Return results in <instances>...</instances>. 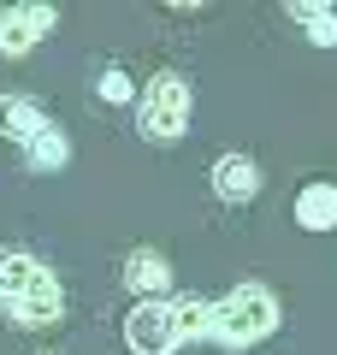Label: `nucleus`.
I'll return each instance as SVG.
<instances>
[{
  "mask_svg": "<svg viewBox=\"0 0 337 355\" xmlns=\"http://www.w3.org/2000/svg\"><path fill=\"white\" fill-rule=\"evenodd\" d=\"M278 331V296L266 291V284H237L231 296H219L213 302V343H225V349H249V343L273 338Z\"/></svg>",
  "mask_w": 337,
  "mask_h": 355,
  "instance_id": "f257e3e1",
  "label": "nucleus"
},
{
  "mask_svg": "<svg viewBox=\"0 0 337 355\" xmlns=\"http://www.w3.org/2000/svg\"><path fill=\"white\" fill-rule=\"evenodd\" d=\"M137 130L148 142H178L189 130V83L178 71L148 77V89H142V101H137Z\"/></svg>",
  "mask_w": 337,
  "mask_h": 355,
  "instance_id": "f03ea898",
  "label": "nucleus"
},
{
  "mask_svg": "<svg viewBox=\"0 0 337 355\" xmlns=\"http://www.w3.org/2000/svg\"><path fill=\"white\" fill-rule=\"evenodd\" d=\"M53 24H60L53 6H0V60H6V53H12V60L30 53Z\"/></svg>",
  "mask_w": 337,
  "mask_h": 355,
  "instance_id": "7ed1b4c3",
  "label": "nucleus"
},
{
  "mask_svg": "<svg viewBox=\"0 0 337 355\" xmlns=\"http://www.w3.org/2000/svg\"><path fill=\"white\" fill-rule=\"evenodd\" d=\"M125 343L137 355H172L178 349V331H172V308L166 302H137L125 320Z\"/></svg>",
  "mask_w": 337,
  "mask_h": 355,
  "instance_id": "20e7f679",
  "label": "nucleus"
},
{
  "mask_svg": "<svg viewBox=\"0 0 337 355\" xmlns=\"http://www.w3.org/2000/svg\"><path fill=\"white\" fill-rule=\"evenodd\" d=\"M6 308H12V320H18V326H30V331H36V326H53V320L65 314V291H60V279H42L36 291L12 296Z\"/></svg>",
  "mask_w": 337,
  "mask_h": 355,
  "instance_id": "39448f33",
  "label": "nucleus"
},
{
  "mask_svg": "<svg viewBox=\"0 0 337 355\" xmlns=\"http://www.w3.org/2000/svg\"><path fill=\"white\" fill-rule=\"evenodd\" d=\"M213 190L225 202H254L261 196V166L249 154H225V160H213Z\"/></svg>",
  "mask_w": 337,
  "mask_h": 355,
  "instance_id": "423d86ee",
  "label": "nucleus"
},
{
  "mask_svg": "<svg viewBox=\"0 0 337 355\" xmlns=\"http://www.w3.org/2000/svg\"><path fill=\"white\" fill-rule=\"evenodd\" d=\"M125 284L142 296V302H160L166 291H172V266H166V254H154V249H137L125 261Z\"/></svg>",
  "mask_w": 337,
  "mask_h": 355,
  "instance_id": "0eeeda50",
  "label": "nucleus"
},
{
  "mask_svg": "<svg viewBox=\"0 0 337 355\" xmlns=\"http://www.w3.org/2000/svg\"><path fill=\"white\" fill-rule=\"evenodd\" d=\"M42 279H53V272L36 261V254H24V249H6V254H0V302H12V296L36 291Z\"/></svg>",
  "mask_w": 337,
  "mask_h": 355,
  "instance_id": "6e6552de",
  "label": "nucleus"
},
{
  "mask_svg": "<svg viewBox=\"0 0 337 355\" xmlns=\"http://www.w3.org/2000/svg\"><path fill=\"white\" fill-rule=\"evenodd\" d=\"M296 225L302 231H337V184H308L296 196Z\"/></svg>",
  "mask_w": 337,
  "mask_h": 355,
  "instance_id": "1a4fd4ad",
  "label": "nucleus"
},
{
  "mask_svg": "<svg viewBox=\"0 0 337 355\" xmlns=\"http://www.w3.org/2000/svg\"><path fill=\"white\" fill-rule=\"evenodd\" d=\"M0 125H6V137H18V142H30V137H42V130L53 125L48 113H42L30 95H6L0 101Z\"/></svg>",
  "mask_w": 337,
  "mask_h": 355,
  "instance_id": "9d476101",
  "label": "nucleus"
},
{
  "mask_svg": "<svg viewBox=\"0 0 337 355\" xmlns=\"http://www.w3.org/2000/svg\"><path fill=\"white\" fill-rule=\"evenodd\" d=\"M166 308H172L178 343H196V338L213 331V302H207V296H178V302H166Z\"/></svg>",
  "mask_w": 337,
  "mask_h": 355,
  "instance_id": "9b49d317",
  "label": "nucleus"
},
{
  "mask_svg": "<svg viewBox=\"0 0 337 355\" xmlns=\"http://www.w3.org/2000/svg\"><path fill=\"white\" fill-rule=\"evenodd\" d=\"M24 160H30V172H60L65 160H71V142H65V130H42V137H30L24 142Z\"/></svg>",
  "mask_w": 337,
  "mask_h": 355,
  "instance_id": "f8f14e48",
  "label": "nucleus"
},
{
  "mask_svg": "<svg viewBox=\"0 0 337 355\" xmlns=\"http://www.w3.org/2000/svg\"><path fill=\"white\" fill-rule=\"evenodd\" d=\"M290 18L308 24V42H313V48H331V42H337V12H331V6H320V0H296Z\"/></svg>",
  "mask_w": 337,
  "mask_h": 355,
  "instance_id": "ddd939ff",
  "label": "nucleus"
},
{
  "mask_svg": "<svg viewBox=\"0 0 337 355\" xmlns=\"http://www.w3.org/2000/svg\"><path fill=\"white\" fill-rule=\"evenodd\" d=\"M101 101H130V77L125 71H101Z\"/></svg>",
  "mask_w": 337,
  "mask_h": 355,
  "instance_id": "4468645a",
  "label": "nucleus"
},
{
  "mask_svg": "<svg viewBox=\"0 0 337 355\" xmlns=\"http://www.w3.org/2000/svg\"><path fill=\"white\" fill-rule=\"evenodd\" d=\"M42 355H48V349H42Z\"/></svg>",
  "mask_w": 337,
  "mask_h": 355,
  "instance_id": "2eb2a0df",
  "label": "nucleus"
}]
</instances>
